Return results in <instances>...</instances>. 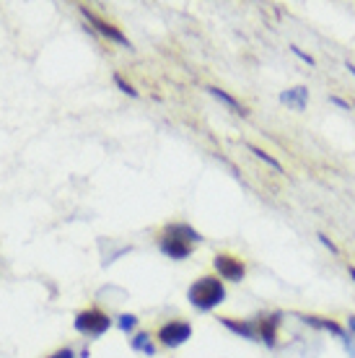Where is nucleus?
Segmentation results:
<instances>
[{
  "label": "nucleus",
  "instance_id": "nucleus-6",
  "mask_svg": "<svg viewBox=\"0 0 355 358\" xmlns=\"http://www.w3.org/2000/svg\"><path fill=\"white\" fill-rule=\"evenodd\" d=\"M280 322H283V314H280V312L265 314V317H259V320H257L259 341L265 343L267 348H275V343H277V327H280Z\"/></svg>",
  "mask_w": 355,
  "mask_h": 358
},
{
  "label": "nucleus",
  "instance_id": "nucleus-4",
  "mask_svg": "<svg viewBox=\"0 0 355 358\" xmlns=\"http://www.w3.org/2000/svg\"><path fill=\"white\" fill-rule=\"evenodd\" d=\"M189 338H192V324L184 322V320L164 324L159 330V341H161V345H166V348H179V345H184Z\"/></svg>",
  "mask_w": 355,
  "mask_h": 358
},
{
  "label": "nucleus",
  "instance_id": "nucleus-9",
  "mask_svg": "<svg viewBox=\"0 0 355 358\" xmlns=\"http://www.w3.org/2000/svg\"><path fill=\"white\" fill-rule=\"evenodd\" d=\"M218 322H221L226 330L236 332V335L247 338V341H259V327H257V322H252V320H247V322H239V320H231V317H221Z\"/></svg>",
  "mask_w": 355,
  "mask_h": 358
},
{
  "label": "nucleus",
  "instance_id": "nucleus-18",
  "mask_svg": "<svg viewBox=\"0 0 355 358\" xmlns=\"http://www.w3.org/2000/svg\"><path fill=\"white\" fill-rule=\"evenodd\" d=\"M319 242L324 244V247H327L329 252H332V255H340V247L335 242H329V236H324V234H319Z\"/></svg>",
  "mask_w": 355,
  "mask_h": 358
},
{
  "label": "nucleus",
  "instance_id": "nucleus-21",
  "mask_svg": "<svg viewBox=\"0 0 355 358\" xmlns=\"http://www.w3.org/2000/svg\"><path fill=\"white\" fill-rule=\"evenodd\" d=\"M329 101H332V104H338V107H342V109H350V104H347L345 99L335 96V94H332V96H329Z\"/></svg>",
  "mask_w": 355,
  "mask_h": 358
},
{
  "label": "nucleus",
  "instance_id": "nucleus-8",
  "mask_svg": "<svg viewBox=\"0 0 355 358\" xmlns=\"http://www.w3.org/2000/svg\"><path fill=\"white\" fill-rule=\"evenodd\" d=\"M159 250L166 255V257H171V260H187L189 255H192V244L182 242V239H177V236H161V244Z\"/></svg>",
  "mask_w": 355,
  "mask_h": 358
},
{
  "label": "nucleus",
  "instance_id": "nucleus-10",
  "mask_svg": "<svg viewBox=\"0 0 355 358\" xmlns=\"http://www.w3.org/2000/svg\"><path fill=\"white\" fill-rule=\"evenodd\" d=\"M280 101H283L285 107L296 109V112H303L306 104H309V89L306 86H294V89L280 94Z\"/></svg>",
  "mask_w": 355,
  "mask_h": 358
},
{
  "label": "nucleus",
  "instance_id": "nucleus-15",
  "mask_svg": "<svg viewBox=\"0 0 355 358\" xmlns=\"http://www.w3.org/2000/svg\"><path fill=\"white\" fill-rule=\"evenodd\" d=\"M135 324H138V317H135V314H119V317H117V327L122 332H133Z\"/></svg>",
  "mask_w": 355,
  "mask_h": 358
},
{
  "label": "nucleus",
  "instance_id": "nucleus-3",
  "mask_svg": "<svg viewBox=\"0 0 355 358\" xmlns=\"http://www.w3.org/2000/svg\"><path fill=\"white\" fill-rule=\"evenodd\" d=\"M213 268L218 273V278L231 280V283H241L247 278V265L239 257H233V255H215Z\"/></svg>",
  "mask_w": 355,
  "mask_h": 358
},
{
  "label": "nucleus",
  "instance_id": "nucleus-13",
  "mask_svg": "<svg viewBox=\"0 0 355 358\" xmlns=\"http://www.w3.org/2000/svg\"><path fill=\"white\" fill-rule=\"evenodd\" d=\"M130 345H133V350L145 353V356H153V353H156V348H153V343H151V335H145V332H138L133 341H130Z\"/></svg>",
  "mask_w": 355,
  "mask_h": 358
},
{
  "label": "nucleus",
  "instance_id": "nucleus-24",
  "mask_svg": "<svg viewBox=\"0 0 355 358\" xmlns=\"http://www.w3.org/2000/svg\"><path fill=\"white\" fill-rule=\"evenodd\" d=\"M347 71H350V76L355 78V65L353 63H347Z\"/></svg>",
  "mask_w": 355,
  "mask_h": 358
},
{
  "label": "nucleus",
  "instance_id": "nucleus-2",
  "mask_svg": "<svg viewBox=\"0 0 355 358\" xmlns=\"http://www.w3.org/2000/svg\"><path fill=\"white\" fill-rule=\"evenodd\" d=\"M73 327L80 332V335H86V338H101L104 332L112 327V320H109L104 312H99V309H86V312H78L75 314V322Z\"/></svg>",
  "mask_w": 355,
  "mask_h": 358
},
{
  "label": "nucleus",
  "instance_id": "nucleus-12",
  "mask_svg": "<svg viewBox=\"0 0 355 358\" xmlns=\"http://www.w3.org/2000/svg\"><path fill=\"white\" fill-rule=\"evenodd\" d=\"M208 94H210V96H215L218 101H221V104H226V107L231 109V112H236L239 117H247L249 115L247 107H244L241 101H236V99H233L231 94H226V91L218 89V86H208Z\"/></svg>",
  "mask_w": 355,
  "mask_h": 358
},
{
  "label": "nucleus",
  "instance_id": "nucleus-22",
  "mask_svg": "<svg viewBox=\"0 0 355 358\" xmlns=\"http://www.w3.org/2000/svg\"><path fill=\"white\" fill-rule=\"evenodd\" d=\"M347 332L355 338V314H353V317H347Z\"/></svg>",
  "mask_w": 355,
  "mask_h": 358
},
{
  "label": "nucleus",
  "instance_id": "nucleus-7",
  "mask_svg": "<svg viewBox=\"0 0 355 358\" xmlns=\"http://www.w3.org/2000/svg\"><path fill=\"white\" fill-rule=\"evenodd\" d=\"M298 320H301L303 324L314 327V330H327L329 335L340 338L342 343H345L347 338H350V332H347L345 327H340V324L335 322V320H324V317H309V314H298Z\"/></svg>",
  "mask_w": 355,
  "mask_h": 358
},
{
  "label": "nucleus",
  "instance_id": "nucleus-23",
  "mask_svg": "<svg viewBox=\"0 0 355 358\" xmlns=\"http://www.w3.org/2000/svg\"><path fill=\"white\" fill-rule=\"evenodd\" d=\"M347 273H350V278H353V283H355V265H350V268H347Z\"/></svg>",
  "mask_w": 355,
  "mask_h": 358
},
{
  "label": "nucleus",
  "instance_id": "nucleus-25",
  "mask_svg": "<svg viewBox=\"0 0 355 358\" xmlns=\"http://www.w3.org/2000/svg\"><path fill=\"white\" fill-rule=\"evenodd\" d=\"M353 107H355V104H353Z\"/></svg>",
  "mask_w": 355,
  "mask_h": 358
},
{
  "label": "nucleus",
  "instance_id": "nucleus-11",
  "mask_svg": "<svg viewBox=\"0 0 355 358\" xmlns=\"http://www.w3.org/2000/svg\"><path fill=\"white\" fill-rule=\"evenodd\" d=\"M164 234H166V236H177V239H182V242H187V244L203 242V234L197 231V229H192L189 224H169L164 229Z\"/></svg>",
  "mask_w": 355,
  "mask_h": 358
},
{
  "label": "nucleus",
  "instance_id": "nucleus-5",
  "mask_svg": "<svg viewBox=\"0 0 355 358\" xmlns=\"http://www.w3.org/2000/svg\"><path fill=\"white\" fill-rule=\"evenodd\" d=\"M80 13L86 16V21H91V27H94V31H96V34H101L104 39H109V42H115V45H119V47H127V50H133V42H130V39H127V36H124L117 27L107 24L104 18H99L96 13H91L89 8H80Z\"/></svg>",
  "mask_w": 355,
  "mask_h": 358
},
{
  "label": "nucleus",
  "instance_id": "nucleus-20",
  "mask_svg": "<svg viewBox=\"0 0 355 358\" xmlns=\"http://www.w3.org/2000/svg\"><path fill=\"white\" fill-rule=\"evenodd\" d=\"M342 345H345L347 356H350V358H355V338H353V335H350V338H347V341L342 343Z\"/></svg>",
  "mask_w": 355,
  "mask_h": 358
},
{
  "label": "nucleus",
  "instance_id": "nucleus-17",
  "mask_svg": "<svg viewBox=\"0 0 355 358\" xmlns=\"http://www.w3.org/2000/svg\"><path fill=\"white\" fill-rule=\"evenodd\" d=\"M291 50H294V55H296V57H298V60H303V63H306V65H314V57H311V55L303 52L301 47H291Z\"/></svg>",
  "mask_w": 355,
  "mask_h": 358
},
{
  "label": "nucleus",
  "instance_id": "nucleus-19",
  "mask_svg": "<svg viewBox=\"0 0 355 358\" xmlns=\"http://www.w3.org/2000/svg\"><path fill=\"white\" fill-rule=\"evenodd\" d=\"M50 358H75V350H73V348H60L57 353H52Z\"/></svg>",
  "mask_w": 355,
  "mask_h": 358
},
{
  "label": "nucleus",
  "instance_id": "nucleus-16",
  "mask_svg": "<svg viewBox=\"0 0 355 358\" xmlns=\"http://www.w3.org/2000/svg\"><path fill=\"white\" fill-rule=\"evenodd\" d=\"M115 83H117V89L122 91V94H127V96H133V99H138V91L133 89V86H130V83L124 81L122 76H115Z\"/></svg>",
  "mask_w": 355,
  "mask_h": 358
},
{
  "label": "nucleus",
  "instance_id": "nucleus-1",
  "mask_svg": "<svg viewBox=\"0 0 355 358\" xmlns=\"http://www.w3.org/2000/svg\"><path fill=\"white\" fill-rule=\"evenodd\" d=\"M187 299L197 312H213L226 301V286H223L221 278H197L187 291Z\"/></svg>",
  "mask_w": 355,
  "mask_h": 358
},
{
  "label": "nucleus",
  "instance_id": "nucleus-14",
  "mask_svg": "<svg viewBox=\"0 0 355 358\" xmlns=\"http://www.w3.org/2000/svg\"><path fill=\"white\" fill-rule=\"evenodd\" d=\"M249 151L254 153V156H257L259 162H265L267 166H270V169H275L277 174H283V171H285V169H283V164L277 162L275 156H270V153H267V151H262V148H257V145H249Z\"/></svg>",
  "mask_w": 355,
  "mask_h": 358
}]
</instances>
